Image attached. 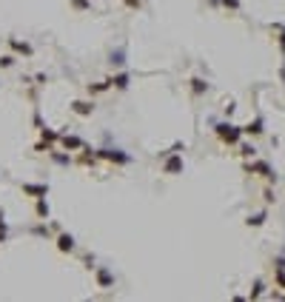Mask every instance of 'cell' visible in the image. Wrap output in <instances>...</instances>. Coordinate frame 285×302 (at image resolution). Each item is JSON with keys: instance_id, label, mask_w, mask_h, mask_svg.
Here are the masks:
<instances>
[{"instance_id": "44dd1931", "label": "cell", "mask_w": 285, "mask_h": 302, "mask_svg": "<svg viewBox=\"0 0 285 302\" xmlns=\"http://www.w3.org/2000/svg\"><path fill=\"white\" fill-rule=\"evenodd\" d=\"M77 163H80V166H97V154H94L91 148H86V145H83V154L77 157Z\"/></svg>"}, {"instance_id": "4316f807", "label": "cell", "mask_w": 285, "mask_h": 302, "mask_svg": "<svg viewBox=\"0 0 285 302\" xmlns=\"http://www.w3.org/2000/svg\"><path fill=\"white\" fill-rule=\"evenodd\" d=\"M15 63H18V57H15V54H3V57H0V69H12Z\"/></svg>"}, {"instance_id": "8fae6325", "label": "cell", "mask_w": 285, "mask_h": 302, "mask_svg": "<svg viewBox=\"0 0 285 302\" xmlns=\"http://www.w3.org/2000/svg\"><path fill=\"white\" fill-rule=\"evenodd\" d=\"M20 191L26 197H49V183H20Z\"/></svg>"}, {"instance_id": "6da1fadb", "label": "cell", "mask_w": 285, "mask_h": 302, "mask_svg": "<svg viewBox=\"0 0 285 302\" xmlns=\"http://www.w3.org/2000/svg\"><path fill=\"white\" fill-rule=\"evenodd\" d=\"M214 134H217V140L223 142V145H237V142L245 137V134H242V125L231 123V120L217 123V125H214Z\"/></svg>"}, {"instance_id": "8992f818", "label": "cell", "mask_w": 285, "mask_h": 302, "mask_svg": "<svg viewBox=\"0 0 285 302\" xmlns=\"http://www.w3.org/2000/svg\"><path fill=\"white\" fill-rule=\"evenodd\" d=\"M54 245H57V251H60V254H74V251H77V240H74L69 231H57V237H54Z\"/></svg>"}, {"instance_id": "f546056e", "label": "cell", "mask_w": 285, "mask_h": 302, "mask_svg": "<svg viewBox=\"0 0 285 302\" xmlns=\"http://www.w3.org/2000/svg\"><path fill=\"white\" fill-rule=\"evenodd\" d=\"M234 108H237V103H234V100H228V103H225V108H223L225 117H231V114H234Z\"/></svg>"}, {"instance_id": "836d02e7", "label": "cell", "mask_w": 285, "mask_h": 302, "mask_svg": "<svg viewBox=\"0 0 285 302\" xmlns=\"http://www.w3.org/2000/svg\"><path fill=\"white\" fill-rule=\"evenodd\" d=\"M6 240H9V234H0V245H3Z\"/></svg>"}, {"instance_id": "e0dca14e", "label": "cell", "mask_w": 285, "mask_h": 302, "mask_svg": "<svg viewBox=\"0 0 285 302\" xmlns=\"http://www.w3.org/2000/svg\"><path fill=\"white\" fill-rule=\"evenodd\" d=\"M49 214H52L49 200H46V197H37V200H35V217H37V220H49Z\"/></svg>"}, {"instance_id": "5bb4252c", "label": "cell", "mask_w": 285, "mask_h": 302, "mask_svg": "<svg viewBox=\"0 0 285 302\" xmlns=\"http://www.w3.org/2000/svg\"><path fill=\"white\" fill-rule=\"evenodd\" d=\"M69 108H71V111H74L77 117H91L97 106H94V100H74Z\"/></svg>"}, {"instance_id": "7a4b0ae2", "label": "cell", "mask_w": 285, "mask_h": 302, "mask_svg": "<svg viewBox=\"0 0 285 302\" xmlns=\"http://www.w3.org/2000/svg\"><path fill=\"white\" fill-rule=\"evenodd\" d=\"M242 171L251 174V177H262L268 186H276V171L271 169L265 160H245L242 163Z\"/></svg>"}, {"instance_id": "2e32d148", "label": "cell", "mask_w": 285, "mask_h": 302, "mask_svg": "<svg viewBox=\"0 0 285 302\" xmlns=\"http://www.w3.org/2000/svg\"><path fill=\"white\" fill-rule=\"evenodd\" d=\"M37 131H40V140H43L49 148H52V145H57V140H60V131H54V128H49V125H40Z\"/></svg>"}, {"instance_id": "9a60e30c", "label": "cell", "mask_w": 285, "mask_h": 302, "mask_svg": "<svg viewBox=\"0 0 285 302\" xmlns=\"http://www.w3.org/2000/svg\"><path fill=\"white\" fill-rule=\"evenodd\" d=\"M242 134H248V137H259V134H265V120H262V117H254L251 123L242 125Z\"/></svg>"}, {"instance_id": "cb8c5ba5", "label": "cell", "mask_w": 285, "mask_h": 302, "mask_svg": "<svg viewBox=\"0 0 285 302\" xmlns=\"http://www.w3.org/2000/svg\"><path fill=\"white\" fill-rule=\"evenodd\" d=\"M29 234H35V237H49V225H46V220H40L37 225H32Z\"/></svg>"}, {"instance_id": "4dcf8cb0", "label": "cell", "mask_w": 285, "mask_h": 302, "mask_svg": "<svg viewBox=\"0 0 285 302\" xmlns=\"http://www.w3.org/2000/svg\"><path fill=\"white\" fill-rule=\"evenodd\" d=\"M83 265L89 268V271H94V257H91V254H86V257H83Z\"/></svg>"}, {"instance_id": "4fadbf2b", "label": "cell", "mask_w": 285, "mask_h": 302, "mask_svg": "<svg viewBox=\"0 0 285 302\" xmlns=\"http://www.w3.org/2000/svg\"><path fill=\"white\" fill-rule=\"evenodd\" d=\"M46 154H49V157H52V163H54V166H60V169H69L71 163H74V157H71L66 148H63V151H54V145H52Z\"/></svg>"}, {"instance_id": "7c38bea8", "label": "cell", "mask_w": 285, "mask_h": 302, "mask_svg": "<svg viewBox=\"0 0 285 302\" xmlns=\"http://www.w3.org/2000/svg\"><path fill=\"white\" fill-rule=\"evenodd\" d=\"M188 89H191V97H205L208 89H211V83L205 80V77H191L188 80Z\"/></svg>"}, {"instance_id": "484cf974", "label": "cell", "mask_w": 285, "mask_h": 302, "mask_svg": "<svg viewBox=\"0 0 285 302\" xmlns=\"http://www.w3.org/2000/svg\"><path fill=\"white\" fill-rule=\"evenodd\" d=\"M220 6H223V9H228V12H240V9H242L240 0H220Z\"/></svg>"}, {"instance_id": "30bf717a", "label": "cell", "mask_w": 285, "mask_h": 302, "mask_svg": "<svg viewBox=\"0 0 285 302\" xmlns=\"http://www.w3.org/2000/svg\"><path fill=\"white\" fill-rule=\"evenodd\" d=\"M108 83H111V89H117V91H125L128 86H131V71L117 69V74H111V77H108Z\"/></svg>"}, {"instance_id": "d6986e66", "label": "cell", "mask_w": 285, "mask_h": 302, "mask_svg": "<svg viewBox=\"0 0 285 302\" xmlns=\"http://www.w3.org/2000/svg\"><path fill=\"white\" fill-rule=\"evenodd\" d=\"M265 220H268V211L262 208V211L251 214L248 220H245V225H248V228H259V225H265Z\"/></svg>"}, {"instance_id": "603a6c76", "label": "cell", "mask_w": 285, "mask_h": 302, "mask_svg": "<svg viewBox=\"0 0 285 302\" xmlns=\"http://www.w3.org/2000/svg\"><path fill=\"white\" fill-rule=\"evenodd\" d=\"M69 6H71L74 12H83V15H86V12H94L91 0H69Z\"/></svg>"}, {"instance_id": "5b68a950", "label": "cell", "mask_w": 285, "mask_h": 302, "mask_svg": "<svg viewBox=\"0 0 285 302\" xmlns=\"http://www.w3.org/2000/svg\"><path fill=\"white\" fill-rule=\"evenodd\" d=\"M94 282H97V288H103V291H111L114 288V271L108 265H94Z\"/></svg>"}, {"instance_id": "d6a6232c", "label": "cell", "mask_w": 285, "mask_h": 302, "mask_svg": "<svg viewBox=\"0 0 285 302\" xmlns=\"http://www.w3.org/2000/svg\"><path fill=\"white\" fill-rule=\"evenodd\" d=\"M208 6H211V9H220V0H208Z\"/></svg>"}, {"instance_id": "277c9868", "label": "cell", "mask_w": 285, "mask_h": 302, "mask_svg": "<svg viewBox=\"0 0 285 302\" xmlns=\"http://www.w3.org/2000/svg\"><path fill=\"white\" fill-rule=\"evenodd\" d=\"M183 169H186V160H183L180 151H174V154H169V157H163V174L177 177V174H183Z\"/></svg>"}, {"instance_id": "ba28073f", "label": "cell", "mask_w": 285, "mask_h": 302, "mask_svg": "<svg viewBox=\"0 0 285 302\" xmlns=\"http://www.w3.org/2000/svg\"><path fill=\"white\" fill-rule=\"evenodd\" d=\"M6 43H9V49L15 54H20V57H32V54H35V46L29 43V40H20V37H6Z\"/></svg>"}, {"instance_id": "ffe728a7", "label": "cell", "mask_w": 285, "mask_h": 302, "mask_svg": "<svg viewBox=\"0 0 285 302\" xmlns=\"http://www.w3.org/2000/svg\"><path fill=\"white\" fill-rule=\"evenodd\" d=\"M271 32L276 35V43H279V54L285 57V26H282V23H271Z\"/></svg>"}, {"instance_id": "d4e9b609", "label": "cell", "mask_w": 285, "mask_h": 302, "mask_svg": "<svg viewBox=\"0 0 285 302\" xmlns=\"http://www.w3.org/2000/svg\"><path fill=\"white\" fill-rule=\"evenodd\" d=\"M262 293H265V282H262V279H257V282H254V288H251V293H248V299H259Z\"/></svg>"}, {"instance_id": "52a82bcc", "label": "cell", "mask_w": 285, "mask_h": 302, "mask_svg": "<svg viewBox=\"0 0 285 302\" xmlns=\"http://www.w3.org/2000/svg\"><path fill=\"white\" fill-rule=\"evenodd\" d=\"M57 145L66 151H83V137H77V134H69V131H60V140H57Z\"/></svg>"}, {"instance_id": "f1b7e54d", "label": "cell", "mask_w": 285, "mask_h": 302, "mask_svg": "<svg viewBox=\"0 0 285 302\" xmlns=\"http://www.w3.org/2000/svg\"><path fill=\"white\" fill-rule=\"evenodd\" d=\"M0 234H9V222H6V211L0 208Z\"/></svg>"}, {"instance_id": "83f0119b", "label": "cell", "mask_w": 285, "mask_h": 302, "mask_svg": "<svg viewBox=\"0 0 285 302\" xmlns=\"http://www.w3.org/2000/svg\"><path fill=\"white\" fill-rule=\"evenodd\" d=\"M123 3H125V9H131V12L143 9V0H123Z\"/></svg>"}, {"instance_id": "3957f363", "label": "cell", "mask_w": 285, "mask_h": 302, "mask_svg": "<svg viewBox=\"0 0 285 302\" xmlns=\"http://www.w3.org/2000/svg\"><path fill=\"white\" fill-rule=\"evenodd\" d=\"M94 154H97V160H106L111 163V166H131V154L123 148H117V145H103V148H94Z\"/></svg>"}, {"instance_id": "e575fe53", "label": "cell", "mask_w": 285, "mask_h": 302, "mask_svg": "<svg viewBox=\"0 0 285 302\" xmlns=\"http://www.w3.org/2000/svg\"><path fill=\"white\" fill-rule=\"evenodd\" d=\"M143 3H149V0H143Z\"/></svg>"}, {"instance_id": "7402d4cb", "label": "cell", "mask_w": 285, "mask_h": 302, "mask_svg": "<svg viewBox=\"0 0 285 302\" xmlns=\"http://www.w3.org/2000/svg\"><path fill=\"white\" fill-rule=\"evenodd\" d=\"M106 91H111V83L106 80H100V83H89V94H106Z\"/></svg>"}, {"instance_id": "9c48e42d", "label": "cell", "mask_w": 285, "mask_h": 302, "mask_svg": "<svg viewBox=\"0 0 285 302\" xmlns=\"http://www.w3.org/2000/svg\"><path fill=\"white\" fill-rule=\"evenodd\" d=\"M125 63H128V49L125 46H117L108 52V66L111 69H125Z\"/></svg>"}, {"instance_id": "ac0fdd59", "label": "cell", "mask_w": 285, "mask_h": 302, "mask_svg": "<svg viewBox=\"0 0 285 302\" xmlns=\"http://www.w3.org/2000/svg\"><path fill=\"white\" fill-rule=\"evenodd\" d=\"M237 148H240V151H237V154H240V157H242V160H254V157H257V148H254V142H237Z\"/></svg>"}, {"instance_id": "1f68e13d", "label": "cell", "mask_w": 285, "mask_h": 302, "mask_svg": "<svg viewBox=\"0 0 285 302\" xmlns=\"http://www.w3.org/2000/svg\"><path fill=\"white\" fill-rule=\"evenodd\" d=\"M35 80H37V86H46V83H49V77H46V74H37Z\"/></svg>"}]
</instances>
